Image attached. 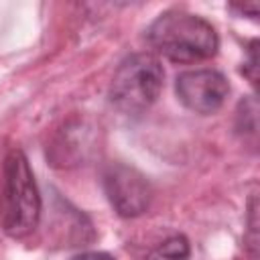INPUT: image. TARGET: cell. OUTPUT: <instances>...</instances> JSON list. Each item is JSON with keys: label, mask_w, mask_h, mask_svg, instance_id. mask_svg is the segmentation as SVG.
Returning a JSON list of instances; mask_svg holds the SVG:
<instances>
[{"label": "cell", "mask_w": 260, "mask_h": 260, "mask_svg": "<svg viewBox=\"0 0 260 260\" xmlns=\"http://www.w3.org/2000/svg\"><path fill=\"white\" fill-rule=\"evenodd\" d=\"M246 244L252 252V256L258 254V197L256 193L250 197L248 203V234H246Z\"/></svg>", "instance_id": "cell-8"}, {"label": "cell", "mask_w": 260, "mask_h": 260, "mask_svg": "<svg viewBox=\"0 0 260 260\" xmlns=\"http://www.w3.org/2000/svg\"><path fill=\"white\" fill-rule=\"evenodd\" d=\"M175 93L187 110L201 116H209L225 104L230 83L225 75L217 69H191L177 75Z\"/></svg>", "instance_id": "cell-5"}, {"label": "cell", "mask_w": 260, "mask_h": 260, "mask_svg": "<svg viewBox=\"0 0 260 260\" xmlns=\"http://www.w3.org/2000/svg\"><path fill=\"white\" fill-rule=\"evenodd\" d=\"M104 191L120 217H138L148 211L152 203L150 181L134 167L124 162H112L104 171Z\"/></svg>", "instance_id": "cell-4"}, {"label": "cell", "mask_w": 260, "mask_h": 260, "mask_svg": "<svg viewBox=\"0 0 260 260\" xmlns=\"http://www.w3.org/2000/svg\"><path fill=\"white\" fill-rule=\"evenodd\" d=\"M230 10L238 12L240 16L256 18L258 12H260V4H258L256 0H250V2H234V4H230Z\"/></svg>", "instance_id": "cell-10"}, {"label": "cell", "mask_w": 260, "mask_h": 260, "mask_svg": "<svg viewBox=\"0 0 260 260\" xmlns=\"http://www.w3.org/2000/svg\"><path fill=\"white\" fill-rule=\"evenodd\" d=\"M242 73L250 79V83L256 87L258 85V41H250L248 45V59L242 67Z\"/></svg>", "instance_id": "cell-9"}, {"label": "cell", "mask_w": 260, "mask_h": 260, "mask_svg": "<svg viewBox=\"0 0 260 260\" xmlns=\"http://www.w3.org/2000/svg\"><path fill=\"white\" fill-rule=\"evenodd\" d=\"M43 199L30 162L20 148H12L2 162L0 187V225L6 236L22 240L41 221Z\"/></svg>", "instance_id": "cell-2"}, {"label": "cell", "mask_w": 260, "mask_h": 260, "mask_svg": "<svg viewBox=\"0 0 260 260\" xmlns=\"http://www.w3.org/2000/svg\"><path fill=\"white\" fill-rule=\"evenodd\" d=\"M165 85V69L152 53H132L116 69L108 98L110 104L126 114L140 116L152 108Z\"/></svg>", "instance_id": "cell-3"}, {"label": "cell", "mask_w": 260, "mask_h": 260, "mask_svg": "<svg viewBox=\"0 0 260 260\" xmlns=\"http://www.w3.org/2000/svg\"><path fill=\"white\" fill-rule=\"evenodd\" d=\"M191 254L189 240L183 234H175L160 242L144 260H187Z\"/></svg>", "instance_id": "cell-6"}, {"label": "cell", "mask_w": 260, "mask_h": 260, "mask_svg": "<svg viewBox=\"0 0 260 260\" xmlns=\"http://www.w3.org/2000/svg\"><path fill=\"white\" fill-rule=\"evenodd\" d=\"M146 41L156 55L173 63L207 61L219 49V37L213 24L199 14L179 8L160 12L150 22Z\"/></svg>", "instance_id": "cell-1"}, {"label": "cell", "mask_w": 260, "mask_h": 260, "mask_svg": "<svg viewBox=\"0 0 260 260\" xmlns=\"http://www.w3.org/2000/svg\"><path fill=\"white\" fill-rule=\"evenodd\" d=\"M69 260H116L112 254H108V252H98V250H89V252H79V254H75L73 258H69Z\"/></svg>", "instance_id": "cell-11"}, {"label": "cell", "mask_w": 260, "mask_h": 260, "mask_svg": "<svg viewBox=\"0 0 260 260\" xmlns=\"http://www.w3.org/2000/svg\"><path fill=\"white\" fill-rule=\"evenodd\" d=\"M236 130L242 134H248L252 138H256L258 132V104L254 95L244 98L238 104V112H236Z\"/></svg>", "instance_id": "cell-7"}]
</instances>
